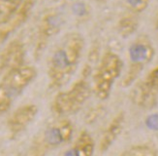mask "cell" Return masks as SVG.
Returning a JSON list of instances; mask_svg holds the SVG:
<instances>
[{"label": "cell", "instance_id": "277c9868", "mask_svg": "<svg viewBox=\"0 0 158 156\" xmlns=\"http://www.w3.org/2000/svg\"><path fill=\"white\" fill-rule=\"evenodd\" d=\"M91 96V87L87 78L81 77L69 90L59 92L52 101L53 112L62 116L78 112Z\"/></svg>", "mask_w": 158, "mask_h": 156}, {"label": "cell", "instance_id": "8fae6325", "mask_svg": "<svg viewBox=\"0 0 158 156\" xmlns=\"http://www.w3.org/2000/svg\"><path fill=\"white\" fill-rule=\"evenodd\" d=\"M38 114V107L34 104H26L18 107L7 121V128L13 137L24 131L35 119Z\"/></svg>", "mask_w": 158, "mask_h": 156}, {"label": "cell", "instance_id": "52a82bcc", "mask_svg": "<svg viewBox=\"0 0 158 156\" xmlns=\"http://www.w3.org/2000/svg\"><path fill=\"white\" fill-rule=\"evenodd\" d=\"M131 100L143 109H152L158 101V65L150 70L147 77L132 90Z\"/></svg>", "mask_w": 158, "mask_h": 156}, {"label": "cell", "instance_id": "4fadbf2b", "mask_svg": "<svg viewBox=\"0 0 158 156\" xmlns=\"http://www.w3.org/2000/svg\"><path fill=\"white\" fill-rule=\"evenodd\" d=\"M95 142L87 131H81L73 145L62 156H93Z\"/></svg>", "mask_w": 158, "mask_h": 156}, {"label": "cell", "instance_id": "7402d4cb", "mask_svg": "<svg viewBox=\"0 0 158 156\" xmlns=\"http://www.w3.org/2000/svg\"><path fill=\"white\" fill-rule=\"evenodd\" d=\"M154 29L157 33V36H158V13L155 15V19H154Z\"/></svg>", "mask_w": 158, "mask_h": 156}, {"label": "cell", "instance_id": "9a60e30c", "mask_svg": "<svg viewBox=\"0 0 158 156\" xmlns=\"http://www.w3.org/2000/svg\"><path fill=\"white\" fill-rule=\"evenodd\" d=\"M119 156H158L155 149L147 145H137L125 149Z\"/></svg>", "mask_w": 158, "mask_h": 156}, {"label": "cell", "instance_id": "6da1fadb", "mask_svg": "<svg viewBox=\"0 0 158 156\" xmlns=\"http://www.w3.org/2000/svg\"><path fill=\"white\" fill-rule=\"evenodd\" d=\"M85 44V37L80 32L71 31L54 47L48 60V76L51 89H58L70 80L80 64Z\"/></svg>", "mask_w": 158, "mask_h": 156}, {"label": "cell", "instance_id": "7c38bea8", "mask_svg": "<svg viewBox=\"0 0 158 156\" xmlns=\"http://www.w3.org/2000/svg\"><path fill=\"white\" fill-rule=\"evenodd\" d=\"M125 121L124 112H118L115 116L112 119L108 125L107 129L103 134L102 138L99 142V149L101 152H105L113 145L114 142L118 138V136L123 130Z\"/></svg>", "mask_w": 158, "mask_h": 156}, {"label": "cell", "instance_id": "603a6c76", "mask_svg": "<svg viewBox=\"0 0 158 156\" xmlns=\"http://www.w3.org/2000/svg\"><path fill=\"white\" fill-rule=\"evenodd\" d=\"M95 1L97 3H103V2H106L107 0H95Z\"/></svg>", "mask_w": 158, "mask_h": 156}, {"label": "cell", "instance_id": "30bf717a", "mask_svg": "<svg viewBox=\"0 0 158 156\" xmlns=\"http://www.w3.org/2000/svg\"><path fill=\"white\" fill-rule=\"evenodd\" d=\"M26 49L19 39H14L5 46L0 54V75L2 77L25 65Z\"/></svg>", "mask_w": 158, "mask_h": 156}, {"label": "cell", "instance_id": "ba28073f", "mask_svg": "<svg viewBox=\"0 0 158 156\" xmlns=\"http://www.w3.org/2000/svg\"><path fill=\"white\" fill-rule=\"evenodd\" d=\"M37 0H24L19 7L6 18L0 20V42H3L12 33L23 25L31 16Z\"/></svg>", "mask_w": 158, "mask_h": 156}, {"label": "cell", "instance_id": "d6986e66", "mask_svg": "<svg viewBox=\"0 0 158 156\" xmlns=\"http://www.w3.org/2000/svg\"><path fill=\"white\" fill-rule=\"evenodd\" d=\"M150 3V0H125V6L129 13L139 15L146 11Z\"/></svg>", "mask_w": 158, "mask_h": 156}, {"label": "cell", "instance_id": "7a4b0ae2", "mask_svg": "<svg viewBox=\"0 0 158 156\" xmlns=\"http://www.w3.org/2000/svg\"><path fill=\"white\" fill-rule=\"evenodd\" d=\"M123 69V60L116 53L107 51L99 60L93 73V92L101 100H107Z\"/></svg>", "mask_w": 158, "mask_h": 156}, {"label": "cell", "instance_id": "5bb4252c", "mask_svg": "<svg viewBox=\"0 0 158 156\" xmlns=\"http://www.w3.org/2000/svg\"><path fill=\"white\" fill-rule=\"evenodd\" d=\"M140 21L137 15L129 13L122 16L116 24V31L122 38H128L139 29Z\"/></svg>", "mask_w": 158, "mask_h": 156}, {"label": "cell", "instance_id": "44dd1931", "mask_svg": "<svg viewBox=\"0 0 158 156\" xmlns=\"http://www.w3.org/2000/svg\"><path fill=\"white\" fill-rule=\"evenodd\" d=\"M93 114L92 115H87L86 116V121L89 120V122H92L94 120H96V117L98 116V114H100V107H96L93 108L92 110H90Z\"/></svg>", "mask_w": 158, "mask_h": 156}, {"label": "cell", "instance_id": "8992f818", "mask_svg": "<svg viewBox=\"0 0 158 156\" xmlns=\"http://www.w3.org/2000/svg\"><path fill=\"white\" fill-rule=\"evenodd\" d=\"M65 17L62 13L56 10H50L46 12L41 18L38 29L34 55L39 58L51 40L57 35L65 25Z\"/></svg>", "mask_w": 158, "mask_h": 156}, {"label": "cell", "instance_id": "ffe728a7", "mask_svg": "<svg viewBox=\"0 0 158 156\" xmlns=\"http://www.w3.org/2000/svg\"><path fill=\"white\" fill-rule=\"evenodd\" d=\"M145 124L148 129L158 132V113H152L145 120Z\"/></svg>", "mask_w": 158, "mask_h": 156}, {"label": "cell", "instance_id": "2e32d148", "mask_svg": "<svg viewBox=\"0 0 158 156\" xmlns=\"http://www.w3.org/2000/svg\"><path fill=\"white\" fill-rule=\"evenodd\" d=\"M72 14L78 21L85 22L91 17V9L85 1H76L71 6Z\"/></svg>", "mask_w": 158, "mask_h": 156}, {"label": "cell", "instance_id": "3957f363", "mask_svg": "<svg viewBox=\"0 0 158 156\" xmlns=\"http://www.w3.org/2000/svg\"><path fill=\"white\" fill-rule=\"evenodd\" d=\"M154 55L155 49L149 36L147 34H140L137 36L128 49L130 64L122 80V86L125 88L131 86L139 77L143 67L153 60Z\"/></svg>", "mask_w": 158, "mask_h": 156}, {"label": "cell", "instance_id": "e0dca14e", "mask_svg": "<svg viewBox=\"0 0 158 156\" xmlns=\"http://www.w3.org/2000/svg\"><path fill=\"white\" fill-rule=\"evenodd\" d=\"M24 0H0V20L15 12Z\"/></svg>", "mask_w": 158, "mask_h": 156}, {"label": "cell", "instance_id": "5b68a950", "mask_svg": "<svg viewBox=\"0 0 158 156\" xmlns=\"http://www.w3.org/2000/svg\"><path fill=\"white\" fill-rule=\"evenodd\" d=\"M74 133V126L68 119H61L48 127L42 137L31 146L27 156H44L52 148L61 146L70 141Z\"/></svg>", "mask_w": 158, "mask_h": 156}, {"label": "cell", "instance_id": "ac0fdd59", "mask_svg": "<svg viewBox=\"0 0 158 156\" xmlns=\"http://www.w3.org/2000/svg\"><path fill=\"white\" fill-rule=\"evenodd\" d=\"M15 100L12 95L7 90V88L0 82V114H4L8 111Z\"/></svg>", "mask_w": 158, "mask_h": 156}, {"label": "cell", "instance_id": "9c48e42d", "mask_svg": "<svg viewBox=\"0 0 158 156\" xmlns=\"http://www.w3.org/2000/svg\"><path fill=\"white\" fill-rule=\"evenodd\" d=\"M37 76V70L34 66L23 65L2 77L3 85L15 99L22 94L25 88L30 85Z\"/></svg>", "mask_w": 158, "mask_h": 156}]
</instances>
